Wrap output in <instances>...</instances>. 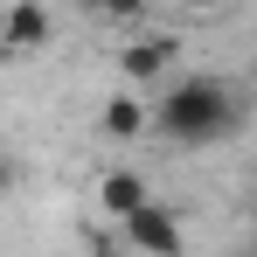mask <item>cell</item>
Segmentation results:
<instances>
[{
    "label": "cell",
    "mask_w": 257,
    "mask_h": 257,
    "mask_svg": "<svg viewBox=\"0 0 257 257\" xmlns=\"http://www.w3.org/2000/svg\"><path fill=\"white\" fill-rule=\"evenodd\" d=\"M153 132H167L174 146H209L222 132H236V97H229V84H215V77H181V84H167L160 104H153Z\"/></svg>",
    "instance_id": "1"
},
{
    "label": "cell",
    "mask_w": 257,
    "mask_h": 257,
    "mask_svg": "<svg viewBox=\"0 0 257 257\" xmlns=\"http://www.w3.org/2000/svg\"><path fill=\"white\" fill-rule=\"evenodd\" d=\"M118 229H125V243H132L139 257H181V250H188V236H181V215H174L160 195H153L139 215H125Z\"/></svg>",
    "instance_id": "2"
},
{
    "label": "cell",
    "mask_w": 257,
    "mask_h": 257,
    "mask_svg": "<svg viewBox=\"0 0 257 257\" xmlns=\"http://www.w3.org/2000/svg\"><path fill=\"white\" fill-rule=\"evenodd\" d=\"M174 56H181V35H174V28H146V35L118 56V70H125V84L139 90V84H160L174 70Z\"/></svg>",
    "instance_id": "3"
},
{
    "label": "cell",
    "mask_w": 257,
    "mask_h": 257,
    "mask_svg": "<svg viewBox=\"0 0 257 257\" xmlns=\"http://www.w3.org/2000/svg\"><path fill=\"white\" fill-rule=\"evenodd\" d=\"M97 132L125 146V139H139V132H153V104H146L139 90H111L104 111H97Z\"/></svg>",
    "instance_id": "4"
},
{
    "label": "cell",
    "mask_w": 257,
    "mask_h": 257,
    "mask_svg": "<svg viewBox=\"0 0 257 257\" xmlns=\"http://www.w3.org/2000/svg\"><path fill=\"white\" fill-rule=\"evenodd\" d=\"M0 49H7V56H35V49H49V7H42V0H14V7H7V35H0Z\"/></svg>",
    "instance_id": "5"
},
{
    "label": "cell",
    "mask_w": 257,
    "mask_h": 257,
    "mask_svg": "<svg viewBox=\"0 0 257 257\" xmlns=\"http://www.w3.org/2000/svg\"><path fill=\"white\" fill-rule=\"evenodd\" d=\"M146 202H153V188H146L132 167H104V181H97V209H104V215L125 222V215H139Z\"/></svg>",
    "instance_id": "6"
},
{
    "label": "cell",
    "mask_w": 257,
    "mask_h": 257,
    "mask_svg": "<svg viewBox=\"0 0 257 257\" xmlns=\"http://www.w3.org/2000/svg\"><path fill=\"white\" fill-rule=\"evenodd\" d=\"M77 7L104 14V21H139V14H146V0H77Z\"/></svg>",
    "instance_id": "7"
},
{
    "label": "cell",
    "mask_w": 257,
    "mask_h": 257,
    "mask_svg": "<svg viewBox=\"0 0 257 257\" xmlns=\"http://www.w3.org/2000/svg\"><path fill=\"white\" fill-rule=\"evenodd\" d=\"M174 7H181V14H222L229 0H174Z\"/></svg>",
    "instance_id": "8"
}]
</instances>
